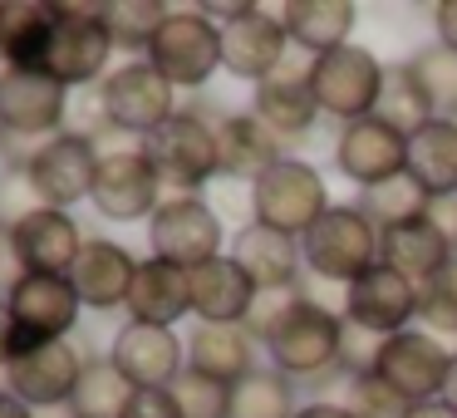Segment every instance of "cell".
I'll use <instances>...</instances> for the list:
<instances>
[{
	"label": "cell",
	"mask_w": 457,
	"mask_h": 418,
	"mask_svg": "<svg viewBox=\"0 0 457 418\" xmlns=\"http://www.w3.org/2000/svg\"><path fill=\"white\" fill-rule=\"evenodd\" d=\"M280 21H286L290 45H300L310 60H320V54H335L349 45L359 11L349 0H290L280 11Z\"/></svg>",
	"instance_id": "28"
},
{
	"label": "cell",
	"mask_w": 457,
	"mask_h": 418,
	"mask_svg": "<svg viewBox=\"0 0 457 418\" xmlns=\"http://www.w3.org/2000/svg\"><path fill=\"white\" fill-rule=\"evenodd\" d=\"M172 94L178 89H172L148 60L143 64H119L99 89V113L119 133H143V138H148V133H158L162 123L178 113L172 109V104H178Z\"/></svg>",
	"instance_id": "10"
},
{
	"label": "cell",
	"mask_w": 457,
	"mask_h": 418,
	"mask_svg": "<svg viewBox=\"0 0 457 418\" xmlns=\"http://www.w3.org/2000/svg\"><path fill=\"white\" fill-rule=\"evenodd\" d=\"M310 74H315V60H310V54H290L276 74H266V79L256 84L251 113H256L270 133H280V138L305 133L310 123L320 119V104H315V84H310Z\"/></svg>",
	"instance_id": "19"
},
{
	"label": "cell",
	"mask_w": 457,
	"mask_h": 418,
	"mask_svg": "<svg viewBox=\"0 0 457 418\" xmlns=\"http://www.w3.org/2000/svg\"><path fill=\"white\" fill-rule=\"evenodd\" d=\"M129 320L138 325H158V330H172L182 315H192V276L172 261H138V276H133V290H129Z\"/></svg>",
	"instance_id": "23"
},
{
	"label": "cell",
	"mask_w": 457,
	"mask_h": 418,
	"mask_svg": "<svg viewBox=\"0 0 457 418\" xmlns=\"http://www.w3.org/2000/svg\"><path fill=\"white\" fill-rule=\"evenodd\" d=\"M378 119L394 123L403 138H413L423 123H433V104H428V94L418 89V79L408 74V64H398V70H388L384 79V99H378Z\"/></svg>",
	"instance_id": "37"
},
{
	"label": "cell",
	"mask_w": 457,
	"mask_h": 418,
	"mask_svg": "<svg viewBox=\"0 0 457 418\" xmlns=\"http://www.w3.org/2000/svg\"><path fill=\"white\" fill-rule=\"evenodd\" d=\"M148 64L172 89H202L221 70V25H212L202 11H172L148 50Z\"/></svg>",
	"instance_id": "9"
},
{
	"label": "cell",
	"mask_w": 457,
	"mask_h": 418,
	"mask_svg": "<svg viewBox=\"0 0 457 418\" xmlns=\"http://www.w3.org/2000/svg\"><path fill=\"white\" fill-rule=\"evenodd\" d=\"M433 25H437V45H447V50L457 54V0L433 5Z\"/></svg>",
	"instance_id": "43"
},
{
	"label": "cell",
	"mask_w": 457,
	"mask_h": 418,
	"mask_svg": "<svg viewBox=\"0 0 457 418\" xmlns=\"http://www.w3.org/2000/svg\"><path fill=\"white\" fill-rule=\"evenodd\" d=\"M168 21H172V11L158 5V0H113V5H104V25H109L113 50H129V54H138V50L148 54Z\"/></svg>",
	"instance_id": "34"
},
{
	"label": "cell",
	"mask_w": 457,
	"mask_h": 418,
	"mask_svg": "<svg viewBox=\"0 0 457 418\" xmlns=\"http://www.w3.org/2000/svg\"><path fill=\"white\" fill-rule=\"evenodd\" d=\"M11 251H15V261H21V271L70 276L79 251H84L79 222L60 207H35L30 217H21L11 227Z\"/></svg>",
	"instance_id": "21"
},
{
	"label": "cell",
	"mask_w": 457,
	"mask_h": 418,
	"mask_svg": "<svg viewBox=\"0 0 457 418\" xmlns=\"http://www.w3.org/2000/svg\"><path fill=\"white\" fill-rule=\"evenodd\" d=\"M99 163L104 153L94 148V138L84 133H54V138L35 143V153L25 158V182L30 192L40 197V207H60L70 212L74 202L94 197V178H99Z\"/></svg>",
	"instance_id": "6"
},
{
	"label": "cell",
	"mask_w": 457,
	"mask_h": 418,
	"mask_svg": "<svg viewBox=\"0 0 457 418\" xmlns=\"http://www.w3.org/2000/svg\"><path fill=\"white\" fill-rule=\"evenodd\" d=\"M172 398H178L182 418H231V384H217L197 369H182Z\"/></svg>",
	"instance_id": "39"
},
{
	"label": "cell",
	"mask_w": 457,
	"mask_h": 418,
	"mask_svg": "<svg viewBox=\"0 0 457 418\" xmlns=\"http://www.w3.org/2000/svg\"><path fill=\"white\" fill-rule=\"evenodd\" d=\"M0 418H35L30 404H21V398L11 394V389H0Z\"/></svg>",
	"instance_id": "46"
},
{
	"label": "cell",
	"mask_w": 457,
	"mask_h": 418,
	"mask_svg": "<svg viewBox=\"0 0 457 418\" xmlns=\"http://www.w3.org/2000/svg\"><path fill=\"white\" fill-rule=\"evenodd\" d=\"M15 349H21V330H15V315L5 305V296H0V369H11Z\"/></svg>",
	"instance_id": "42"
},
{
	"label": "cell",
	"mask_w": 457,
	"mask_h": 418,
	"mask_svg": "<svg viewBox=\"0 0 457 418\" xmlns=\"http://www.w3.org/2000/svg\"><path fill=\"white\" fill-rule=\"evenodd\" d=\"M295 394L280 369H251L241 384H231V418H295Z\"/></svg>",
	"instance_id": "35"
},
{
	"label": "cell",
	"mask_w": 457,
	"mask_h": 418,
	"mask_svg": "<svg viewBox=\"0 0 457 418\" xmlns=\"http://www.w3.org/2000/svg\"><path fill=\"white\" fill-rule=\"evenodd\" d=\"M443 404L457 408V349H453V364H447V384H443Z\"/></svg>",
	"instance_id": "48"
},
{
	"label": "cell",
	"mask_w": 457,
	"mask_h": 418,
	"mask_svg": "<svg viewBox=\"0 0 457 418\" xmlns=\"http://www.w3.org/2000/svg\"><path fill=\"white\" fill-rule=\"evenodd\" d=\"M413 315H418V286L408 276H398L394 266H384V261L345 290V320L369 330V335H384V339L403 335V330H413L408 325Z\"/></svg>",
	"instance_id": "15"
},
{
	"label": "cell",
	"mask_w": 457,
	"mask_h": 418,
	"mask_svg": "<svg viewBox=\"0 0 457 418\" xmlns=\"http://www.w3.org/2000/svg\"><path fill=\"white\" fill-rule=\"evenodd\" d=\"M408 178L428 197H457V119H433L408 138Z\"/></svg>",
	"instance_id": "31"
},
{
	"label": "cell",
	"mask_w": 457,
	"mask_h": 418,
	"mask_svg": "<svg viewBox=\"0 0 457 418\" xmlns=\"http://www.w3.org/2000/svg\"><path fill=\"white\" fill-rule=\"evenodd\" d=\"M384 79H388V70L378 64L374 50H364V45H345V50H335V54H320L315 74H310L320 113H329V119H339V123L374 119L378 99H384Z\"/></svg>",
	"instance_id": "5"
},
{
	"label": "cell",
	"mask_w": 457,
	"mask_h": 418,
	"mask_svg": "<svg viewBox=\"0 0 457 418\" xmlns=\"http://www.w3.org/2000/svg\"><path fill=\"white\" fill-rule=\"evenodd\" d=\"M133 276H138V261H133V251H123L119 241H84L79 261H74V271H70L79 300L94 310L129 305Z\"/></svg>",
	"instance_id": "25"
},
{
	"label": "cell",
	"mask_w": 457,
	"mask_h": 418,
	"mask_svg": "<svg viewBox=\"0 0 457 418\" xmlns=\"http://www.w3.org/2000/svg\"><path fill=\"white\" fill-rule=\"evenodd\" d=\"M133 394L138 389L113 369V359H84V374H79V389L70 398V414L74 418H123Z\"/></svg>",
	"instance_id": "32"
},
{
	"label": "cell",
	"mask_w": 457,
	"mask_h": 418,
	"mask_svg": "<svg viewBox=\"0 0 457 418\" xmlns=\"http://www.w3.org/2000/svg\"><path fill=\"white\" fill-rule=\"evenodd\" d=\"M354 207L364 212V217L374 222L378 231H394V227H403V222L428 217L433 197H428V192L418 188L413 178H408V172H398V178L378 182V188H364V192H359V202H354Z\"/></svg>",
	"instance_id": "33"
},
{
	"label": "cell",
	"mask_w": 457,
	"mask_h": 418,
	"mask_svg": "<svg viewBox=\"0 0 457 418\" xmlns=\"http://www.w3.org/2000/svg\"><path fill=\"white\" fill-rule=\"evenodd\" d=\"M79 374H84V359L70 339H35V345H25L11 359L5 389L30 408H54V404H70L74 398Z\"/></svg>",
	"instance_id": "13"
},
{
	"label": "cell",
	"mask_w": 457,
	"mask_h": 418,
	"mask_svg": "<svg viewBox=\"0 0 457 418\" xmlns=\"http://www.w3.org/2000/svg\"><path fill=\"white\" fill-rule=\"evenodd\" d=\"M345 408L354 418H408V408H413V404H408L403 394H394L378 374H359V379H349Z\"/></svg>",
	"instance_id": "40"
},
{
	"label": "cell",
	"mask_w": 457,
	"mask_h": 418,
	"mask_svg": "<svg viewBox=\"0 0 457 418\" xmlns=\"http://www.w3.org/2000/svg\"><path fill=\"white\" fill-rule=\"evenodd\" d=\"M231 256L237 266L256 280V290H290L300 280V266H305V251H300L295 237L276 227H261V222H246L231 241Z\"/></svg>",
	"instance_id": "24"
},
{
	"label": "cell",
	"mask_w": 457,
	"mask_h": 418,
	"mask_svg": "<svg viewBox=\"0 0 457 418\" xmlns=\"http://www.w3.org/2000/svg\"><path fill=\"white\" fill-rule=\"evenodd\" d=\"M286 50H290L286 21L261 11V5H246L231 25H221V70L237 74V79L261 84L266 74H276L290 60Z\"/></svg>",
	"instance_id": "16"
},
{
	"label": "cell",
	"mask_w": 457,
	"mask_h": 418,
	"mask_svg": "<svg viewBox=\"0 0 457 418\" xmlns=\"http://www.w3.org/2000/svg\"><path fill=\"white\" fill-rule=\"evenodd\" d=\"M453 256H457L453 241L443 237V227H437L433 217H418V222H403V227L384 231V247H378V261L394 266L398 276H408L413 286L433 280Z\"/></svg>",
	"instance_id": "27"
},
{
	"label": "cell",
	"mask_w": 457,
	"mask_h": 418,
	"mask_svg": "<svg viewBox=\"0 0 457 418\" xmlns=\"http://www.w3.org/2000/svg\"><path fill=\"white\" fill-rule=\"evenodd\" d=\"M187 369L217 379V384H241L256 364V335L246 325H197L187 335Z\"/></svg>",
	"instance_id": "26"
},
{
	"label": "cell",
	"mask_w": 457,
	"mask_h": 418,
	"mask_svg": "<svg viewBox=\"0 0 457 418\" xmlns=\"http://www.w3.org/2000/svg\"><path fill=\"white\" fill-rule=\"evenodd\" d=\"M378 247H384V231L364 217L359 207H329L315 227L300 237V251H305V271L315 280H329V286H354L364 271L378 266Z\"/></svg>",
	"instance_id": "2"
},
{
	"label": "cell",
	"mask_w": 457,
	"mask_h": 418,
	"mask_svg": "<svg viewBox=\"0 0 457 418\" xmlns=\"http://www.w3.org/2000/svg\"><path fill=\"white\" fill-rule=\"evenodd\" d=\"M5 305L15 315V330H21V349L35 345V339H64L79 320V290H74L70 276H45V271H21L5 290ZM15 349V355H21Z\"/></svg>",
	"instance_id": "12"
},
{
	"label": "cell",
	"mask_w": 457,
	"mask_h": 418,
	"mask_svg": "<svg viewBox=\"0 0 457 418\" xmlns=\"http://www.w3.org/2000/svg\"><path fill=\"white\" fill-rule=\"evenodd\" d=\"M187 276H192V315H197V325H246L261 300L256 280L237 266V256H217L207 266L187 271Z\"/></svg>",
	"instance_id": "22"
},
{
	"label": "cell",
	"mask_w": 457,
	"mask_h": 418,
	"mask_svg": "<svg viewBox=\"0 0 457 418\" xmlns=\"http://www.w3.org/2000/svg\"><path fill=\"white\" fill-rule=\"evenodd\" d=\"M329 212V192L310 163L300 158H280L276 168H266L251 182V222L261 227H276L286 237H305L320 217Z\"/></svg>",
	"instance_id": "4"
},
{
	"label": "cell",
	"mask_w": 457,
	"mask_h": 418,
	"mask_svg": "<svg viewBox=\"0 0 457 418\" xmlns=\"http://www.w3.org/2000/svg\"><path fill=\"white\" fill-rule=\"evenodd\" d=\"M109 25H104V5H54V35L50 50H45V74L64 84V89H79V84L109 79Z\"/></svg>",
	"instance_id": "7"
},
{
	"label": "cell",
	"mask_w": 457,
	"mask_h": 418,
	"mask_svg": "<svg viewBox=\"0 0 457 418\" xmlns=\"http://www.w3.org/2000/svg\"><path fill=\"white\" fill-rule=\"evenodd\" d=\"M266 349L276 359V369L286 379H320L329 369H339V355H345V315L325 310L320 300L295 296L276 320H270Z\"/></svg>",
	"instance_id": "1"
},
{
	"label": "cell",
	"mask_w": 457,
	"mask_h": 418,
	"mask_svg": "<svg viewBox=\"0 0 457 418\" xmlns=\"http://www.w3.org/2000/svg\"><path fill=\"white\" fill-rule=\"evenodd\" d=\"M123 418H182V408L172 398V389H138Z\"/></svg>",
	"instance_id": "41"
},
{
	"label": "cell",
	"mask_w": 457,
	"mask_h": 418,
	"mask_svg": "<svg viewBox=\"0 0 457 418\" xmlns=\"http://www.w3.org/2000/svg\"><path fill=\"white\" fill-rule=\"evenodd\" d=\"M447 364H453V355H447V349L437 345L428 330H403V335H388V339H384L374 374L384 379L394 394H403L408 404L418 408V404H433V398H443Z\"/></svg>",
	"instance_id": "14"
},
{
	"label": "cell",
	"mask_w": 457,
	"mask_h": 418,
	"mask_svg": "<svg viewBox=\"0 0 457 418\" xmlns=\"http://www.w3.org/2000/svg\"><path fill=\"white\" fill-rule=\"evenodd\" d=\"M428 217L443 227V237L453 241V251H457V197H437L433 207H428Z\"/></svg>",
	"instance_id": "44"
},
{
	"label": "cell",
	"mask_w": 457,
	"mask_h": 418,
	"mask_svg": "<svg viewBox=\"0 0 457 418\" xmlns=\"http://www.w3.org/2000/svg\"><path fill=\"white\" fill-rule=\"evenodd\" d=\"M408 74L418 79V89L428 94L437 119H457V54L447 45H423L408 60Z\"/></svg>",
	"instance_id": "36"
},
{
	"label": "cell",
	"mask_w": 457,
	"mask_h": 418,
	"mask_svg": "<svg viewBox=\"0 0 457 418\" xmlns=\"http://www.w3.org/2000/svg\"><path fill=\"white\" fill-rule=\"evenodd\" d=\"M295 418H354V414H349L345 404H325V398H320V404H305Z\"/></svg>",
	"instance_id": "45"
},
{
	"label": "cell",
	"mask_w": 457,
	"mask_h": 418,
	"mask_svg": "<svg viewBox=\"0 0 457 418\" xmlns=\"http://www.w3.org/2000/svg\"><path fill=\"white\" fill-rule=\"evenodd\" d=\"M418 320L428 325V335H457V256L418 286Z\"/></svg>",
	"instance_id": "38"
},
{
	"label": "cell",
	"mask_w": 457,
	"mask_h": 418,
	"mask_svg": "<svg viewBox=\"0 0 457 418\" xmlns=\"http://www.w3.org/2000/svg\"><path fill=\"white\" fill-rule=\"evenodd\" d=\"M221 212L202 197H168L148 222V247L158 261H172L182 271H197L221 256Z\"/></svg>",
	"instance_id": "8"
},
{
	"label": "cell",
	"mask_w": 457,
	"mask_h": 418,
	"mask_svg": "<svg viewBox=\"0 0 457 418\" xmlns=\"http://www.w3.org/2000/svg\"><path fill=\"white\" fill-rule=\"evenodd\" d=\"M217 148H221V178H251V182L286 158L280 153V133H270L256 113L217 119Z\"/></svg>",
	"instance_id": "29"
},
{
	"label": "cell",
	"mask_w": 457,
	"mask_h": 418,
	"mask_svg": "<svg viewBox=\"0 0 457 418\" xmlns=\"http://www.w3.org/2000/svg\"><path fill=\"white\" fill-rule=\"evenodd\" d=\"M335 168L349 182H359V188H378V182L408 172V138L394 123L378 119V113L374 119H359V123H345L335 138Z\"/></svg>",
	"instance_id": "17"
},
{
	"label": "cell",
	"mask_w": 457,
	"mask_h": 418,
	"mask_svg": "<svg viewBox=\"0 0 457 418\" xmlns=\"http://www.w3.org/2000/svg\"><path fill=\"white\" fill-rule=\"evenodd\" d=\"M50 35H54V5L0 0V64L5 70H40Z\"/></svg>",
	"instance_id": "30"
},
{
	"label": "cell",
	"mask_w": 457,
	"mask_h": 418,
	"mask_svg": "<svg viewBox=\"0 0 457 418\" xmlns=\"http://www.w3.org/2000/svg\"><path fill=\"white\" fill-rule=\"evenodd\" d=\"M70 89L45 70H5L0 74V129L5 138H54L64 133Z\"/></svg>",
	"instance_id": "11"
},
{
	"label": "cell",
	"mask_w": 457,
	"mask_h": 418,
	"mask_svg": "<svg viewBox=\"0 0 457 418\" xmlns=\"http://www.w3.org/2000/svg\"><path fill=\"white\" fill-rule=\"evenodd\" d=\"M153 172L168 188H178L182 197H197L212 178H221V148H217V123H207L202 113L182 109L162 123L158 133L143 138Z\"/></svg>",
	"instance_id": "3"
},
{
	"label": "cell",
	"mask_w": 457,
	"mask_h": 418,
	"mask_svg": "<svg viewBox=\"0 0 457 418\" xmlns=\"http://www.w3.org/2000/svg\"><path fill=\"white\" fill-rule=\"evenodd\" d=\"M109 359H113V369H119L133 389H172V384H178V374H182L187 349H182V339L172 335V330L129 320V325L113 335Z\"/></svg>",
	"instance_id": "20"
},
{
	"label": "cell",
	"mask_w": 457,
	"mask_h": 418,
	"mask_svg": "<svg viewBox=\"0 0 457 418\" xmlns=\"http://www.w3.org/2000/svg\"><path fill=\"white\" fill-rule=\"evenodd\" d=\"M408 418H457V408H447L443 398H433V404H418V408H408Z\"/></svg>",
	"instance_id": "47"
},
{
	"label": "cell",
	"mask_w": 457,
	"mask_h": 418,
	"mask_svg": "<svg viewBox=\"0 0 457 418\" xmlns=\"http://www.w3.org/2000/svg\"><path fill=\"white\" fill-rule=\"evenodd\" d=\"M158 192H162V178L153 172V163H148V153H143V148L104 153L99 178H94V207H99L109 222L153 217V212L162 207Z\"/></svg>",
	"instance_id": "18"
}]
</instances>
